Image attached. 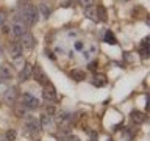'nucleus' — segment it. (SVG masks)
<instances>
[{"label": "nucleus", "instance_id": "nucleus-1", "mask_svg": "<svg viewBox=\"0 0 150 141\" xmlns=\"http://www.w3.org/2000/svg\"><path fill=\"white\" fill-rule=\"evenodd\" d=\"M38 17H39V11L36 8H33L31 5H23L21 8V16H19V21H22L25 25H33Z\"/></svg>", "mask_w": 150, "mask_h": 141}, {"label": "nucleus", "instance_id": "nucleus-2", "mask_svg": "<svg viewBox=\"0 0 150 141\" xmlns=\"http://www.w3.org/2000/svg\"><path fill=\"white\" fill-rule=\"evenodd\" d=\"M17 97H19V89L16 86H11V88H8L6 91H5L3 102L6 103V105H14V103L17 102Z\"/></svg>", "mask_w": 150, "mask_h": 141}, {"label": "nucleus", "instance_id": "nucleus-3", "mask_svg": "<svg viewBox=\"0 0 150 141\" xmlns=\"http://www.w3.org/2000/svg\"><path fill=\"white\" fill-rule=\"evenodd\" d=\"M31 77H35V80H36V82L39 83V85H42V86H47V85H50V83H49V77H47V74L44 72V70H42V68H41L39 64H38L36 68L33 69V75H31Z\"/></svg>", "mask_w": 150, "mask_h": 141}, {"label": "nucleus", "instance_id": "nucleus-4", "mask_svg": "<svg viewBox=\"0 0 150 141\" xmlns=\"http://www.w3.org/2000/svg\"><path fill=\"white\" fill-rule=\"evenodd\" d=\"M25 31H27V25L22 21H14L13 25L9 27V33H11V36H14V38H21Z\"/></svg>", "mask_w": 150, "mask_h": 141}, {"label": "nucleus", "instance_id": "nucleus-5", "mask_svg": "<svg viewBox=\"0 0 150 141\" xmlns=\"http://www.w3.org/2000/svg\"><path fill=\"white\" fill-rule=\"evenodd\" d=\"M42 97L47 102H55L56 100V89L52 85H47V86H44V91H42Z\"/></svg>", "mask_w": 150, "mask_h": 141}, {"label": "nucleus", "instance_id": "nucleus-6", "mask_svg": "<svg viewBox=\"0 0 150 141\" xmlns=\"http://www.w3.org/2000/svg\"><path fill=\"white\" fill-rule=\"evenodd\" d=\"M22 105H25L28 110H33V108L39 107V100H38L36 97L30 96V94H25V96L22 97Z\"/></svg>", "mask_w": 150, "mask_h": 141}, {"label": "nucleus", "instance_id": "nucleus-7", "mask_svg": "<svg viewBox=\"0 0 150 141\" xmlns=\"http://www.w3.org/2000/svg\"><path fill=\"white\" fill-rule=\"evenodd\" d=\"M22 47H27V49H31L33 46H35V38L30 31H25L23 35L21 36V42H19Z\"/></svg>", "mask_w": 150, "mask_h": 141}, {"label": "nucleus", "instance_id": "nucleus-8", "mask_svg": "<svg viewBox=\"0 0 150 141\" xmlns=\"http://www.w3.org/2000/svg\"><path fill=\"white\" fill-rule=\"evenodd\" d=\"M8 53L9 56L14 60V58H19V56L22 55V46L19 44V42H11L8 47Z\"/></svg>", "mask_w": 150, "mask_h": 141}, {"label": "nucleus", "instance_id": "nucleus-9", "mask_svg": "<svg viewBox=\"0 0 150 141\" xmlns=\"http://www.w3.org/2000/svg\"><path fill=\"white\" fill-rule=\"evenodd\" d=\"M39 125H41V129H44V130H52L53 129V118L49 116V115H44L39 119Z\"/></svg>", "mask_w": 150, "mask_h": 141}, {"label": "nucleus", "instance_id": "nucleus-10", "mask_svg": "<svg viewBox=\"0 0 150 141\" xmlns=\"http://www.w3.org/2000/svg\"><path fill=\"white\" fill-rule=\"evenodd\" d=\"M33 75V66L30 63H25L21 69V80H28Z\"/></svg>", "mask_w": 150, "mask_h": 141}, {"label": "nucleus", "instance_id": "nucleus-11", "mask_svg": "<svg viewBox=\"0 0 150 141\" xmlns=\"http://www.w3.org/2000/svg\"><path fill=\"white\" fill-rule=\"evenodd\" d=\"M13 77V70L8 64H0V80H9Z\"/></svg>", "mask_w": 150, "mask_h": 141}, {"label": "nucleus", "instance_id": "nucleus-12", "mask_svg": "<svg viewBox=\"0 0 150 141\" xmlns=\"http://www.w3.org/2000/svg\"><path fill=\"white\" fill-rule=\"evenodd\" d=\"M84 16L88 19H91L94 22H98V17H97V8L94 6H89V8H84Z\"/></svg>", "mask_w": 150, "mask_h": 141}, {"label": "nucleus", "instance_id": "nucleus-13", "mask_svg": "<svg viewBox=\"0 0 150 141\" xmlns=\"http://www.w3.org/2000/svg\"><path fill=\"white\" fill-rule=\"evenodd\" d=\"M70 77H72L75 82H81V80L86 78V75H84L83 70H80V69H74L72 72H70Z\"/></svg>", "mask_w": 150, "mask_h": 141}, {"label": "nucleus", "instance_id": "nucleus-14", "mask_svg": "<svg viewBox=\"0 0 150 141\" xmlns=\"http://www.w3.org/2000/svg\"><path fill=\"white\" fill-rule=\"evenodd\" d=\"M14 111H16V115L17 118H25L27 116V111H28V108L25 105H22V103H17L16 108H14Z\"/></svg>", "mask_w": 150, "mask_h": 141}, {"label": "nucleus", "instance_id": "nucleus-15", "mask_svg": "<svg viewBox=\"0 0 150 141\" xmlns=\"http://www.w3.org/2000/svg\"><path fill=\"white\" fill-rule=\"evenodd\" d=\"M131 121H133L134 124H142V122H144V113L133 111V113H131Z\"/></svg>", "mask_w": 150, "mask_h": 141}, {"label": "nucleus", "instance_id": "nucleus-16", "mask_svg": "<svg viewBox=\"0 0 150 141\" xmlns=\"http://www.w3.org/2000/svg\"><path fill=\"white\" fill-rule=\"evenodd\" d=\"M16 138H17V132L14 129H9L6 133H5V140L6 141H16Z\"/></svg>", "mask_w": 150, "mask_h": 141}, {"label": "nucleus", "instance_id": "nucleus-17", "mask_svg": "<svg viewBox=\"0 0 150 141\" xmlns=\"http://www.w3.org/2000/svg\"><path fill=\"white\" fill-rule=\"evenodd\" d=\"M96 80H92V83L96 85V86H103V85L106 83V80H105V75H96V77H94Z\"/></svg>", "mask_w": 150, "mask_h": 141}, {"label": "nucleus", "instance_id": "nucleus-18", "mask_svg": "<svg viewBox=\"0 0 150 141\" xmlns=\"http://www.w3.org/2000/svg\"><path fill=\"white\" fill-rule=\"evenodd\" d=\"M105 42H108V44H117L116 38H114V35H112L111 31H106V35H105Z\"/></svg>", "mask_w": 150, "mask_h": 141}, {"label": "nucleus", "instance_id": "nucleus-19", "mask_svg": "<svg viewBox=\"0 0 150 141\" xmlns=\"http://www.w3.org/2000/svg\"><path fill=\"white\" fill-rule=\"evenodd\" d=\"M39 11L42 13V16H44L45 19H47V17L50 16V11H49V8H47L45 5H44V3H41V5H39Z\"/></svg>", "mask_w": 150, "mask_h": 141}, {"label": "nucleus", "instance_id": "nucleus-20", "mask_svg": "<svg viewBox=\"0 0 150 141\" xmlns=\"http://www.w3.org/2000/svg\"><path fill=\"white\" fill-rule=\"evenodd\" d=\"M97 17L98 19H102V21H106V11H105V8H97Z\"/></svg>", "mask_w": 150, "mask_h": 141}, {"label": "nucleus", "instance_id": "nucleus-21", "mask_svg": "<svg viewBox=\"0 0 150 141\" xmlns=\"http://www.w3.org/2000/svg\"><path fill=\"white\" fill-rule=\"evenodd\" d=\"M80 5L83 8H89V6H94V0H80Z\"/></svg>", "mask_w": 150, "mask_h": 141}, {"label": "nucleus", "instance_id": "nucleus-22", "mask_svg": "<svg viewBox=\"0 0 150 141\" xmlns=\"http://www.w3.org/2000/svg\"><path fill=\"white\" fill-rule=\"evenodd\" d=\"M5 21H6V14H5V11L0 9V27L5 25Z\"/></svg>", "mask_w": 150, "mask_h": 141}, {"label": "nucleus", "instance_id": "nucleus-23", "mask_svg": "<svg viewBox=\"0 0 150 141\" xmlns=\"http://www.w3.org/2000/svg\"><path fill=\"white\" fill-rule=\"evenodd\" d=\"M88 53H97V46L94 44V42H91V44H89V50H88Z\"/></svg>", "mask_w": 150, "mask_h": 141}, {"label": "nucleus", "instance_id": "nucleus-24", "mask_svg": "<svg viewBox=\"0 0 150 141\" xmlns=\"http://www.w3.org/2000/svg\"><path fill=\"white\" fill-rule=\"evenodd\" d=\"M55 111H56V108L53 105H47V115H49V116H52Z\"/></svg>", "mask_w": 150, "mask_h": 141}, {"label": "nucleus", "instance_id": "nucleus-25", "mask_svg": "<svg viewBox=\"0 0 150 141\" xmlns=\"http://www.w3.org/2000/svg\"><path fill=\"white\" fill-rule=\"evenodd\" d=\"M2 31H3V33H9V27H8V25H3Z\"/></svg>", "mask_w": 150, "mask_h": 141}, {"label": "nucleus", "instance_id": "nucleus-26", "mask_svg": "<svg viewBox=\"0 0 150 141\" xmlns=\"http://www.w3.org/2000/svg\"><path fill=\"white\" fill-rule=\"evenodd\" d=\"M83 47V42H75V49H81Z\"/></svg>", "mask_w": 150, "mask_h": 141}, {"label": "nucleus", "instance_id": "nucleus-27", "mask_svg": "<svg viewBox=\"0 0 150 141\" xmlns=\"http://www.w3.org/2000/svg\"><path fill=\"white\" fill-rule=\"evenodd\" d=\"M67 35H69V36H75V35H78V33H75V31H72V30H70V31L67 33Z\"/></svg>", "mask_w": 150, "mask_h": 141}, {"label": "nucleus", "instance_id": "nucleus-28", "mask_svg": "<svg viewBox=\"0 0 150 141\" xmlns=\"http://www.w3.org/2000/svg\"><path fill=\"white\" fill-rule=\"evenodd\" d=\"M2 52H3V46H2V42H0V55H2Z\"/></svg>", "mask_w": 150, "mask_h": 141}, {"label": "nucleus", "instance_id": "nucleus-29", "mask_svg": "<svg viewBox=\"0 0 150 141\" xmlns=\"http://www.w3.org/2000/svg\"><path fill=\"white\" fill-rule=\"evenodd\" d=\"M0 141H6V140H5V136H3V138H0Z\"/></svg>", "mask_w": 150, "mask_h": 141}, {"label": "nucleus", "instance_id": "nucleus-30", "mask_svg": "<svg viewBox=\"0 0 150 141\" xmlns=\"http://www.w3.org/2000/svg\"><path fill=\"white\" fill-rule=\"evenodd\" d=\"M0 103H2V102H0Z\"/></svg>", "mask_w": 150, "mask_h": 141}]
</instances>
